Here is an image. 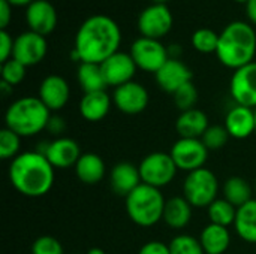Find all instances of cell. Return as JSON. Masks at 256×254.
Here are the masks:
<instances>
[{
	"label": "cell",
	"instance_id": "obj_48",
	"mask_svg": "<svg viewBox=\"0 0 256 254\" xmlns=\"http://www.w3.org/2000/svg\"><path fill=\"white\" fill-rule=\"evenodd\" d=\"M255 193H256V181H255Z\"/></svg>",
	"mask_w": 256,
	"mask_h": 254
},
{
	"label": "cell",
	"instance_id": "obj_42",
	"mask_svg": "<svg viewBox=\"0 0 256 254\" xmlns=\"http://www.w3.org/2000/svg\"><path fill=\"white\" fill-rule=\"evenodd\" d=\"M8 3H10L12 6H28V4H32L34 0H6Z\"/></svg>",
	"mask_w": 256,
	"mask_h": 254
},
{
	"label": "cell",
	"instance_id": "obj_11",
	"mask_svg": "<svg viewBox=\"0 0 256 254\" xmlns=\"http://www.w3.org/2000/svg\"><path fill=\"white\" fill-rule=\"evenodd\" d=\"M230 93L236 105L250 109L256 108V61L234 70L230 82Z\"/></svg>",
	"mask_w": 256,
	"mask_h": 254
},
{
	"label": "cell",
	"instance_id": "obj_32",
	"mask_svg": "<svg viewBox=\"0 0 256 254\" xmlns=\"http://www.w3.org/2000/svg\"><path fill=\"white\" fill-rule=\"evenodd\" d=\"M21 136L16 135L14 130L4 127L0 130V159L3 160H14L20 153Z\"/></svg>",
	"mask_w": 256,
	"mask_h": 254
},
{
	"label": "cell",
	"instance_id": "obj_40",
	"mask_svg": "<svg viewBox=\"0 0 256 254\" xmlns=\"http://www.w3.org/2000/svg\"><path fill=\"white\" fill-rule=\"evenodd\" d=\"M66 129V124H64V120L62 117H57V115H51L50 118V123H48V127L46 130H50L52 135H60L63 133Z\"/></svg>",
	"mask_w": 256,
	"mask_h": 254
},
{
	"label": "cell",
	"instance_id": "obj_37",
	"mask_svg": "<svg viewBox=\"0 0 256 254\" xmlns=\"http://www.w3.org/2000/svg\"><path fill=\"white\" fill-rule=\"evenodd\" d=\"M15 39L9 34L8 30H0V61L4 63L12 58Z\"/></svg>",
	"mask_w": 256,
	"mask_h": 254
},
{
	"label": "cell",
	"instance_id": "obj_14",
	"mask_svg": "<svg viewBox=\"0 0 256 254\" xmlns=\"http://www.w3.org/2000/svg\"><path fill=\"white\" fill-rule=\"evenodd\" d=\"M100 69H102L106 85L117 88L123 84L134 81V76L138 67L129 52L118 51L112 54L110 58H106L100 64Z\"/></svg>",
	"mask_w": 256,
	"mask_h": 254
},
{
	"label": "cell",
	"instance_id": "obj_44",
	"mask_svg": "<svg viewBox=\"0 0 256 254\" xmlns=\"http://www.w3.org/2000/svg\"><path fill=\"white\" fill-rule=\"evenodd\" d=\"M86 254H106L102 249H99V247H93V249H90L88 252Z\"/></svg>",
	"mask_w": 256,
	"mask_h": 254
},
{
	"label": "cell",
	"instance_id": "obj_45",
	"mask_svg": "<svg viewBox=\"0 0 256 254\" xmlns=\"http://www.w3.org/2000/svg\"><path fill=\"white\" fill-rule=\"evenodd\" d=\"M152 3H156V4H166V1L170 0H150Z\"/></svg>",
	"mask_w": 256,
	"mask_h": 254
},
{
	"label": "cell",
	"instance_id": "obj_10",
	"mask_svg": "<svg viewBox=\"0 0 256 254\" xmlns=\"http://www.w3.org/2000/svg\"><path fill=\"white\" fill-rule=\"evenodd\" d=\"M172 24H174V18L168 6L156 4V3H152L150 6L142 9L136 21L138 31L141 33L142 37H150L158 40H160L171 31Z\"/></svg>",
	"mask_w": 256,
	"mask_h": 254
},
{
	"label": "cell",
	"instance_id": "obj_24",
	"mask_svg": "<svg viewBox=\"0 0 256 254\" xmlns=\"http://www.w3.org/2000/svg\"><path fill=\"white\" fill-rule=\"evenodd\" d=\"M192 205L184 196H174L166 201L164 211V222L176 231L186 228L192 220Z\"/></svg>",
	"mask_w": 256,
	"mask_h": 254
},
{
	"label": "cell",
	"instance_id": "obj_15",
	"mask_svg": "<svg viewBox=\"0 0 256 254\" xmlns=\"http://www.w3.org/2000/svg\"><path fill=\"white\" fill-rule=\"evenodd\" d=\"M38 151L48 159V162L54 166V169H68L75 166L82 154L78 142L64 136L46 142L44 150H38Z\"/></svg>",
	"mask_w": 256,
	"mask_h": 254
},
{
	"label": "cell",
	"instance_id": "obj_3",
	"mask_svg": "<svg viewBox=\"0 0 256 254\" xmlns=\"http://www.w3.org/2000/svg\"><path fill=\"white\" fill-rule=\"evenodd\" d=\"M256 54V31L252 24L232 21L219 33L216 55L230 69H240L254 61Z\"/></svg>",
	"mask_w": 256,
	"mask_h": 254
},
{
	"label": "cell",
	"instance_id": "obj_34",
	"mask_svg": "<svg viewBox=\"0 0 256 254\" xmlns=\"http://www.w3.org/2000/svg\"><path fill=\"white\" fill-rule=\"evenodd\" d=\"M172 99L174 105L177 106V109H180V112L194 109L198 102V90L194 82H188L172 94Z\"/></svg>",
	"mask_w": 256,
	"mask_h": 254
},
{
	"label": "cell",
	"instance_id": "obj_35",
	"mask_svg": "<svg viewBox=\"0 0 256 254\" xmlns=\"http://www.w3.org/2000/svg\"><path fill=\"white\" fill-rule=\"evenodd\" d=\"M27 67L15 58H9L2 63V81L9 85H18L26 78Z\"/></svg>",
	"mask_w": 256,
	"mask_h": 254
},
{
	"label": "cell",
	"instance_id": "obj_39",
	"mask_svg": "<svg viewBox=\"0 0 256 254\" xmlns=\"http://www.w3.org/2000/svg\"><path fill=\"white\" fill-rule=\"evenodd\" d=\"M12 19V4L6 0H0V30H6Z\"/></svg>",
	"mask_w": 256,
	"mask_h": 254
},
{
	"label": "cell",
	"instance_id": "obj_9",
	"mask_svg": "<svg viewBox=\"0 0 256 254\" xmlns=\"http://www.w3.org/2000/svg\"><path fill=\"white\" fill-rule=\"evenodd\" d=\"M178 171L194 172L196 169L206 168L208 159V150L201 139L195 138H178L170 151Z\"/></svg>",
	"mask_w": 256,
	"mask_h": 254
},
{
	"label": "cell",
	"instance_id": "obj_6",
	"mask_svg": "<svg viewBox=\"0 0 256 254\" xmlns=\"http://www.w3.org/2000/svg\"><path fill=\"white\" fill-rule=\"evenodd\" d=\"M219 192V181L213 171L207 168L189 172L183 183V196L194 208H208Z\"/></svg>",
	"mask_w": 256,
	"mask_h": 254
},
{
	"label": "cell",
	"instance_id": "obj_28",
	"mask_svg": "<svg viewBox=\"0 0 256 254\" xmlns=\"http://www.w3.org/2000/svg\"><path fill=\"white\" fill-rule=\"evenodd\" d=\"M76 79L84 93L104 91L108 87L105 82L100 64H94V63H80Z\"/></svg>",
	"mask_w": 256,
	"mask_h": 254
},
{
	"label": "cell",
	"instance_id": "obj_4",
	"mask_svg": "<svg viewBox=\"0 0 256 254\" xmlns=\"http://www.w3.org/2000/svg\"><path fill=\"white\" fill-rule=\"evenodd\" d=\"M51 111L39 97L26 96L14 100L4 114V127L21 138H32L48 127Z\"/></svg>",
	"mask_w": 256,
	"mask_h": 254
},
{
	"label": "cell",
	"instance_id": "obj_13",
	"mask_svg": "<svg viewBox=\"0 0 256 254\" xmlns=\"http://www.w3.org/2000/svg\"><path fill=\"white\" fill-rule=\"evenodd\" d=\"M48 51V43L45 36L34 31H24L15 37L12 58L22 63L26 67L40 63Z\"/></svg>",
	"mask_w": 256,
	"mask_h": 254
},
{
	"label": "cell",
	"instance_id": "obj_46",
	"mask_svg": "<svg viewBox=\"0 0 256 254\" xmlns=\"http://www.w3.org/2000/svg\"><path fill=\"white\" fill-rule=\"evenodd\" d=\"M234 1H237V3H244V4H246L249 0H234Z\"/></svg>",
	"mask_w": 256,
	"mask_h": 254
},
{
	"label": "cell",
	"instance_id": "obj_21",
	"mask_svg": "<svg viewBox=\"0 0 256 254\" xmlns=\"http://www.w3.org/2000/svg\"><path fill=\"white\" fill-rule=\"evenodd\" d=\"M111 105H112V97L104 90L94 93H84V96L80 100L78 109L84 120L90 123H96L108 115Z\"/></svg>",
	"mask_w": 256,
	"mask_h": 254
},
{
	"label": "cell",
	"instance_id": "obj_22",
	"mask_svg": "<svg viewBox=\"0 0 256 254\" xmlns=\"http://www.w3.org/2000/svg\"><path fill=\"white\" fill-rule=\"evenodd\" d=\"M208 127V117L201 109L196 108L180 112V115L176 120V130L180 138L201 139Z\"/></svg>",
	"mask_w": 256,
	"mask_h": 254
},
{
	"label": "cell",
	"instance_id": "obj_47",
	"mask_svg": "<svg viewBox=\"0 0 256 254\" xmlns=\"http://www.w3.org/2000/svg\"><path fill=\"white\" fill-rule=\"evenodd\" d=\"M254 114H255V127H256V108L254 109Z\"/></svg>",
	"mask_w": 256,
	"mask_h": 254
},
{
	"label": "cell",
	"instance_id": "obj_36",
	"mask_svg": "<svg viewBox=\"0 0 256 254\" xmlns=\"http://www.w3.org/2000/svg\"><path fill=\"white\" fill-rule=\"evenodd\" d=\"M32 254H63V246L57 238L44 235L33 243Z\"/></svg>",
	"mask_w": 256,
	"mask_h": 254
},
{
	"label": "cell",
	"instance_id": "obj_25",
	"mask_svg": "<svg viewBox=\"0 0 256 254\" xmlns=\"http://www.w3.org/2000/svg\"><path fill=\"white\" fill-rule=\"evenodd\" d=\"M206 254H225L231 246V234L228 228L219 225H207L200 235Z\"/></svg>",
	"mask_w": 256,
	"mask_h": 254
},
{
	"label": "cell",
	"instance_id": "obj_31",
	"mask_svg": "<svg viewBox=\"0 0 256 254\" xmlns=\"http://www.w3.org/2000/svg\"><path fill=\"white\" fill-rule=\"evenodd\" d=\"M168 246L171 254H206L200 238L186 234L174 237Z\"/></svg>",
	"mask_w": 256,
	"mask_h": 254
},
{
	"label": "cell",
	"instance_id": "obj_19",
	"mask_svg": "<svg viewBox=\"0 0 256 254\" xmlns=\"http://www.w3.org/2000/svg\"><path fill=\"white\" fill-rule=\"evenodd\" d=\"M110 184L116 195L124 198L129 196L140 184H142L138 166L129 162H120L114 165L110 172Z\"/></svg>",
	"mask_w": 256,
	"mask_h": 254
},
{
	"label": "cell",
	"instance_id": "obj_27",
	"mask_svg": "<svg viewBox=\"0 0 256 254\" xmlns=\"http://www.w3.org/2000/svg\"><path fill=\"white\" fill-rule=\"evenodd\" d=\"M222 193H224V199H226L236 208H240L254 199L252 198V186L249 184V181L246 178L237 177V175L230 177L225 181V184L222 187Z\"/></svg>",
	"mask_w": 256,
	"mask_h": 254
},
{
	"label": "cell",
	"instance_id": "obj_8",
	"mask_svg": "<svg viewBox=\"0 0 256 254\" xmlns=\"http://www.w3.org/2000/svg\"><path fill=\"white\" fill-rule=\"evenodd\" d=\"M138 69L156 73L170 58L168 48L158 39L140 36L130 46L129 52Z\"/></svg>",
	"mask_w": 256,
	"mask_h": 254
},
{
	"label": "cell",
	"instance_id": "obj_41",
	"mask_svg": "<svg viewBox=\"0 0 256 254\" xmlns=\"http://www.w3.org/2000/svg\"><path fill=\"white\" fill-rule=\"evenodd\" d=\"M246 15L252 24H256V0H249L246 3Z\"/></svg>",
	"mask_w": 256,
	"mask_h": 254
},
{
	"label": "cell",
	"instance_id": "obj_7",
	"mask_svg": "<svg viewBox=\"0 0 256 254\" xmlns=\"http://www.w3.org/2000/svg\"><path fill=\"white\" fill-rule=\"evenodd\" d=\"M138 169H140L142 184H147L156 189H162L171 184L178 171L171 154L164 153V151H154V153L147 154L141 160Z\"/></svg>",
	"mask_w": 256,
	"mask_h": 254
},
{
	"label": "cell",
	"instance_id": "obj_26",
	"mask_svg": "<svg viewBox=\"0 0 256 254\" xmlns=\"http://www.w3.org/2000/svg\"><path fill=\"white\" fill-rule=\"evenodd\" d=\"M234 228L237 235L244 243L256 244V199H252L243 207L237 208Z\"/></svg>",
	"mask_w": 256,
	"mask_h": 254
},
{
	"label": "cell",
	"instance_id": "obj_29",
	"mask_svg": "<svg viewBox=\"0 0 256 254\" xmlns=\"http://www.w3.org/2000/svg\"><path fill=\"white\" fill-rule=\"evenodd\" d=\"M207 213H208L210 223L219 225V226H224V228L234 226V222H236V217H237V208L224 198L216 199L207 208Z\"/></svg>",
	"mask_w": 256,
	"mask_h": 254
},
{
	"label": "cell",
	"instance_id": "obj_18",
	"mask_svg": "<svg viewBox=\"0 0 256 254\" xmlns=\"http://www.w3.org/2000/svg\"><path fill=\"white\" fill-rule=\"evenodd\" d=\"M42 103L52 112L66 106L70 97V88L68 81L60 75H48L39 85V96Z\"/></svg>",
	"mask_w": 256,
	"mask_h": 254
},
{
	"label": "cell",
	"instance_id": "obj_17",
	"mask_svg": "<svg viewBox=\"0 0 256 254\" xmlns=\"http://www.w3.org/2000/svg\"><path fill=\"white\" fill-rule=\"evenodd\" d=\"M156 82L165 93L174 94L184 84L192 82V70L180 58H168V61L154 73Z\"/></svg>",
	"mask_w": 256,
	"mask_h": 254
},
{
	"label": "cell",
	"instance_id": "obj_43",
	"mask_svg": "<svg viewBox=\"0 0 256 254\" xmlns=\"http://www.w3.org/2000/svg\"><path fill=\"white\" fill-rule=\"evenodd\" d=\"M0 88H2V93H3V96H6V94H9V93H12V85H9V84H6V82H0Z\"/></svg>",
	"mask_w": 256,
	"mask_h": 254
},
{
	"label": "cell",
	"instance_id": "obj_38",
	"mask_svg": "<svg viewBox=\"0 0 256 254\" xmlns=\"http://www.w3.org/2000/svg\"><path fill=\"white\" fill-rule=\"evenodd\" d=\"M138 254H171L170 246L162 241H148L146 243Z\"/></svg>",
	"mask_w": 256,
	"mask_h": 254
},
{
	"label": "cell",
	"instance_id": "obj_5",
	"mask_svg": "<svg viewBox=\"0 0 256 254\" xmlns=\"http://www.w3.org/2000/svg\"><path fill=\"white\" fill-rule=\"evenodd\" d=\"M126 199L128 217L141 228H152L164 219L165 198L160 189L140 184Z\"/></svg>",
	"mask_w": 256,
	"mask_h": 254
},
{
	"label": "cell",
	"instance_id": "obj_20",
	"mask_svg": "<svg viewBox=\"0 0 256 254\" xmlns=\"http://www.w3.org/2000/svg\"><path fill=\"white\" fill-rule=\"evenodd\" d=\"M224 126L226 127L231 138H236V139L249 138L254 132H256L254 109L242 106V105L232 106L225 117Z\"/></svg>",
	"mask_w": 256,
	"mask_h": 254
},
{
	"label": "cell",
	"instance_id": "obj_23",
	"mask_svg": "<svg viewBox=\"0 0 256 254\" xmlns=\"http://www.w3.org/2000/svg\"><path fill=\"white\" fill-rule=\"evenodd\" d=\"M74 168L76 178L87 186H94L100 183L106 174L105 162L96 153H82Z\"/></svg>",
	"mask_w": 256,
	"mask_h": 254
},
{
	"label": "cell",
	"instance_id": "obj_12",
	"mask_svg": "<svg viewBox=\"0 0 256 254\" xmlns=\"http://www.w3.org/2000/svg\"><path fill=\"white\" fill-rule=\"evenodd\" d=\"M148 91L144 85L136 81H130L114 88L112 103L116 108L126 115H138L146 111L148 105Z\"/></svg>",
	"mask_w": 256,
	"mask_h": 254
},
{
	"label": "cell",
	"instance_id": "obj_1",
	"mask_svg": "<svg viewBox=\"0 0 256 254\" xmlns=\"http://www.w3.org/2000/svg\"><path fill=\"white\" fill-rule=\"evenodd\" d=\"M122 43L120 25L108 15L98 13L82 21L76 34L70 58L80 63L102 64L118 52Z\"/></svg>",
	"mask_w": 256,
	"mask_h": 254
},
{
	"label": "cell",
	"instance_id": "obj_2",
	"mask_svg": "<svg viewBox=\"0 0 256 254\" xmlns=\"http://www.w3.org/2000/svg\"><path fill=\"white\" fill-rule=\"evenodd\" d=\"M9 181L27 198L45 196L54 184V166L39 151L20 153L9 165Z\"/></svg>",
	"mask_w": 256,
	"mask_h": 254
},
{
	"label": "cell",
	"instance_id": "obj_16",
	"mask_svg": "<svg viewBox=\"0 0 256 254\" xmlns=\"http://www.w3.org/2000/svg\"><path fill=\"white\" fill-rule=\"evenodd\" d=\"M26 21L30 31L48 36L57 27V10L48 0H34L26 7Z\"/></svg>",
	"mask_w": 256,
	"mask_h": 254
},
{
	"label": "cell",
	"instance_id": "obj_30",
	"mask_svg": "<svg viewBox=\"0 0 256 254\" xmlns=\"http://www.w3.org/2000/svg\"><path fill=\"white\" fill-rule=\"evenodd\" d=\"M192 45L201 54H213L219 45V33L207 27L198 28L192 34Z\"/></svg>",
	"mask_w": 256,
	"mask_h": 254
},
{
	"label": "cell",
	"instance_id": "obj_33",
	"mask_svg": "<svg viewBox=\"0 0 256 254\" xmlns=\"http://www.w3.org/2000/svg\"><path fill=\"white\" fill-rule=\"evenodd\" d=\"M230 133L226 130L225 126H210L206 133L202 135L201 141L204 142V145L207 147L208 151H216V150H220L226 145L228 139H230Z\"/></svg>",
	"mask_w": 256,
	"mask_h": 254
}]
</instances>
